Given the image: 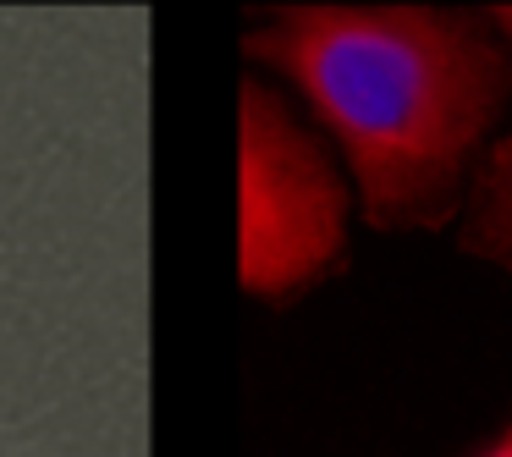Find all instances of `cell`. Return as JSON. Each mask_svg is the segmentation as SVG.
<instances>
[{
  "instance_id": "6da1fadb",
  "label": "cell",
  "mask_w": 512,
  "mask_h": 457,
  "mask_svg": "<svg viewBox=\"0 0 512 457\" xmlns=\"http://www.w3.org/2000/svg\"><path fill=\"white\" fill-rule=\"evenodd\" d=\"M243 56L298 89L364 226H452L512 111V39L457 6H270Z\"/></svg>"
},
{
  "instance_id": "7a4b0ae2",
  "label": "cell",
  "mask_w": 512,
  "mask_h": 457,
  "mask_svg": "<svg viewBox=\"0 0 512 457\" xmlns=\"http://www.w3.org/2000/svg\"><path fill=\"white\" fill-rule=\"evenodd\" d=\"M353 193L331 149L265 78L237 83V281L259 303H298L347 259Z\"/></svg>"
},
{
  "instance_id": "3957f363",
  "label": "cell",
  "mask_w": 512,
  "mask_h": 457,
  "mask_svg": "<svg viewBox=\"0 0 512 457\" xmlns=\"http://www.w3.org/2000/svg\"><path fill=\"white\" fill-rule=\"evenodd\" d=\"M485 12L512 39V6H485ZM457 248L512 276V122L496 133V144L485 149L474 182H468V199L457 210Z\"/></svg>"
},
{
  "instance_id": "277c9868",
  "label": "cell",
  "mask_w": 512,
  "mask_h": 457,
  "mask_svg": "<svg viewBox=\"0 0 512 457\" xmlns=\"http://www.w3.org/2000/svg\"><path fill=\"white\" fill-rule=\"evenodd\" d=\"M468 457H512V419H507V424H501V430H496V435H490V441H485V446H479V452H468Z\"/></svg>"
}]
</instances>
